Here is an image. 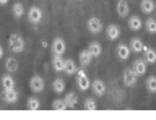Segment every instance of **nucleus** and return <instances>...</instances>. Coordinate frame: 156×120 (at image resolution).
<instances>
[{
  "label": "nucleus",
  "mask_w": 156,
  "mask_h": 120,
  "mask_svg": "<svg viewBox=\"0 0 156 120\" xmlns=\"http://www.w3.org/2000/svg\"><path fill=\"white\" fill-rule=\"evenodd\" d=\"M8 47L15 54H20L24 50V39L20 34H12L8 37Z\"/></svg>",
  "instance_id": "f257e3e1"
},
{
  "label": "nucleus",
  "mask_w": 156,
  "mask_h": 120,
  "mask_svg": "<svg viewBox=\"0 0 156 120\" xmlns=\"http://www.w3.org/2000/svg\"><path fill=\"white\" fill-rule=\"evenodd\" d=\"M136 80H138V75L133 71V68H125L124 73H122V81L127 88H133L136 84Z\"/></svg>",
  "instance_id": "f03ea898"
},
{
  "label": "nucleus",
  "mask_w": 156,
  "mask_h": 120,
  "mask_svg": "<svg viewBox=\"0 0 156 120\" xmlns=\"http://www.w3.org/2000/svg\"><path fill=\"white\" fill-rule=\"evenodd\" d=\"M76 73H78V76H76L78 89H80V91H88V89H90V86H91V81H90V78H88L86 71L85 70H78Z\"/></svg>",
  "instance_id": "7ed1b4c3"
},
{
  "label": "nucleus",
  "mask_w": 156,
  "mask_h": 120,
  "mask_svg": "<svg viewBox=\"0 0 156 120\" xmlns=\"http://www.w3.org/2000/svg\"><path fill=\"white\" fill-rule=\"evenodd\" d=\"M86 25H88V31H90L91 34H99L102 31V21L96 16H91L90 20L86 21Z\"/></svg>",
  "instance_id": "20e7f679"
},
{
  "label": "nucleus",
  "mask_w": 156,
  "mask_h": 120,
  "mask_svg": "<svg viewBox=\"0 0 156 120\" xmlns=\"http://www.w3.org/2000/svg\"><path fill=\"white\" fill-rule=\"evenodd\" d=\"M28 20H29V23H33V25L41 23V20H42V10L39 7H31L28 10Z\"/></svg>",
  "instance_id": "39448f33"
},
{
  "label": "nucleus",
  "mask_w": 156,
  "mask_h": 120,
  "mask_svg": "<svg viewBox=\"0 0 156 120\" xmlns=\"http://www.w3.org/2000/svg\"><path fill=\"white\" fill-rule=\"evenodd\" d=\"M44 86H46V83H44V78L39 75H34L31 81H29V88H31L33 93H41V91L44 89Z\"/></svg>",
  "instance_id": "423d86ee"
},
{
  "label": "nucleus",
  "mask_w": 156,
  "mask_h": 120,
  "mask_svg": "<svg viewBox=\"0 0 156 120\" xmlns=\"http://www.w3.org/2000/svg\"><path fill=\"white\" fill-rule=\"evenodd\" d=\"M65 49H67V44L62 37H55L52 41V52L54 55H63L65 54Z\"/></svg>",
  "instance_id": "0eeeda50"
},
{
  "label": "nucleus",
  "mask_w": 156,
  "mask_h": 120,
  "mask_svg": "<svg viewBox=\"0 0 156 120\" xmlns=\"http://www.w3.org/2000/svg\"><path fill=\"white\" fill-rule=\"evenodd\" d=\"M2 99L8 104H15L18 101V93L15 91V88L13 89H3L2 91Z\"/></svg>",
  "instance_id": "6e6552de"
},
{
  "label": "nucleus",
  "mask_w": 156,
  "mask_h": 120,
  "mask_svg": "<svg viewBox=\"0 0 156 120\" xmlns=\"http://www.w3.org/2000/svg\"><path fill=\"white\" fill-rule=\"evenodd\" d=\"M146 65H148V63H146L145 59H143V60H141V59H136V60L133 62V65H132V68H133V71H135L138 76H141V75L146 73V68H148Z\"/></svg>",
  "instance_id": "1a4fd4ad"
},
{
  "label": "nucleus",
  "mask_w": 156,
  "mask_h": 120,
  "mask_svg": "<svg viewBox=\"0 0 156 120\" xmlns=\"http://www.w3.org/2000/svg\"><path fill=\"white\" fill-rule=\"evenodd\" d=\"M115 12L120 18H125L127 15H129V3H127V0H117Z\"/></svg>",
  "instance_id": "9d476101"
},
{
  "label": "nucleus",
  "mask_w": 156,
  "mask_h": 120,
  "mask_svg": "<svg viewBox=\"0 0 156 120\" xmlns=\"http://www.w3.org/2000/svg\"><path fill=\"white\" fill-rule=\"evenodd\" d=\"M115 55H117V59H120V60H127L130 57V47L127 44H119L115 49Z\"/></svg>",
  "instance_id": "9b49d317"
},
{
  "label": "nucleus",
  "mask_w": 156,
  "mask_h": 120,
  "mask_svg": "<svg viewBox=\"0 0 156 120\" xmlns=\"http://www.w3.org/2000/svg\"><path fill=\"white\" fill-rule=\"evenodd\" d=\"M91 89H93V93H94L96 96H104V93H106L104 81H102V80H94L91 83Z\"/></svg>",
  "instance_id": "f8f14e48"
},
{
  "label": "nucleus",
  "mask_w": 156,
  "mask_h": 120,
  "mask_svg": "<svg viewBox=\"0 0 156 120\" xmlns=\"http://www.w3.org/2000/svg\"><path fill=\"white\" fill-rule=\"evenodd\" d=\"M106 36H107L109 41H115L117 37L120 36V28L117 25H109L106 28Z\"/></svg>",
  "instance_id": "ddd939ff"
},
{
  "label": "nucleus",
  "mask_w": 156,
  "mask_h": 120,
  "mask_svg": "<svg viewBox=\"0 0 156 120\" xmlns=\"http://www.w3.org/2000/svg\"><path fill=\"white\" fill-rule=\"evenodd\" d=\"M78 60H80V63L83 67H88V65H91V60H93V55H91V52L90 50H81L80 54H78Z\"/></svg>",
  "instance_id": "4468645a"
},
{
  "label": "nucleus",
  "mask_w": 156,
  "mask_h": 120,
  "mask_svg": "<svg viewBox=\"0 0 156 120\" xmlns=\"http://www.w3.org/2000/svg\"><path fill=\"white\" fill-rule=\"evenodd\" d=\"M145 49V44H143V41L138 39V37H133V39L130 41V50L132 52H135V54H140V52H143Z\"/></svg>",
  "instance_id": "2eb2a0df"
},
{
  "label": "nucleus",
  "mask_w": 156,
  "mask_h": 120,
  "mask_svg": "<svg viewBox=\"0 0 156 120\" xmlns=\"http://www.w3.org/2000/svg\"><path fill=\"white\" fill-rule=\"evenodd\" d=\"M140 8H141V12H143L145 15H150V13H153V12H154L156 5H154L153 0H141Z\"/></svg>",
  "instance_id": "dca6fc26"
},
{
  "label": "nucleus",
  "mask_w": 156,
  "mask_h": 120,
  "mask_svg": "<svg viewBox=\"0 0 156 120\" xmlns=\"http://www.w3.org/2000/svg\"><path fill=\"white\" fill-rule=\"evenodd\" d=\"M63 67H65V60L62 59V55H54L52 59V68L57 71V73H60L63 71Z\"/></svg>",
  "instance_id": "f3484780"
},
{
  "label": "nucleus",
  "mask_w": 156,
  "mask_h": 120,
  "mask_svg": "<svg viewBox=\"0 0 156 120\" xmlns=\"http://www.w3.org/2000/svg\"><path fill=\"white\" fill-rule=\"evenodd\" d=\"M143 54H145L146 63H156V50L153 49V47H146V46H145Z\"/></svg>",
  "instance_id": "a211bd4d"
},
{
  "label": "nucleus",
  "mask_w": 156,
  "mask_h": 120,
  "mask_svg": "<svg viewBox=\"0 0 156 120\" xmlns=\"http://www.w3.org/2000/svg\"><path fill=\"white\" fill-rule=\"evenodd\" d=\"M141 26H143V23H141L140 16L133 15V16H130V18H129V28H130L132 31H140V29H141Z\"/></svg>",
  "instance_id": "6ab92c4d"
},
{
  "label": "nucleus",
  "mask_w": 156,
  "mask_h": 120,
  "mask_svg": "<svg viewBox=\"0 0 156 120\" xmlns=\"http://www.w3.org/2000/svg\"><path fill=\"white\" fill-rule=\"evenodd\" d=\"M52 89L55 94H62L63 91H65V81H63L62 78H55L52 81Z\"/></svg>",
  "instance_id": "aec40b11"
},
{
  "label": "nucleus",
  "mask_w": 156,
  "mask_h": 120,
  "mask_svg": "<svg viewBox=\"0 0 156 120\" xmlns=\"http://www.w3.org/2000/svg\"><path fill=\"white\" fill-rule=\"evenodd\" d=\"M0 84H2L3 89H13V88H15V80H13V76L3 75L2 80H0Z\"/></svg>",
  "instance_id": "412c9836"
},
{
  "label": "nucleus",
  "mask_w": 156,
  "mask_h": 120,
  "mask_svg": "<svg viewBox=\"0 0 156 120\" xmlns=\"http://www.w3.org/2000/svg\"><path fill=\"white\" fill-rule=\"evenodd\" d=\"M5 70H7L8 73H15V71L18 70V60L13 59V57L7 59V60H5Z\"/></svg>",
  "instance_id": "4be33fe9"
},
{
  "label": "nucleus",
  "mask_w": 156,
  "mask_h": 120,
  "mask_svg": "<svg viewBox=\"0 0 156 120\" xmlns=\"http://www.w3.org/2000/svg\"><path fill=\"white\" fill-rule=\"evenodd\" d=\"M88 50L91 52V55H93V57H99V55H101V52H102V47H101L99 42L93 41V42H90V44H88Z\"/></svg>",
  "instance_id": "5701e85b"
},
{
  "label": "nucleus",
  "mask_w": 156,
  "mask_h": 120,
  "mask_svg": "<svg viewBox=\"0 0 156 120\" xmlns=\"http://www.w3.org/2000/svg\"><path fill=\"white\" fill-rule=\"evenodd\" d=\"M63 71H65L67 75H75L76 73V63L73 62L72 59H68V60H65V67H63Z\"/></svg>",
  "instance_id": "b1692460"
},
{
  "label": "nucleus",
  "mask_w": 156,
  "mask_h": 120,
  "mask_svg": "<svg viewBox=\"0 0 156 120\" xmlns=\"http://www.w3.org/2000/svg\"><path fill=\"white\" fill-rule=\"evenodd\" d=\"M12 13H13V16H15V18H21V16L24 15V7H23V3H21V2L13 3Z\"/></svg>",
  "instance_id": "393cba45"
},
{
  "label": "nucleus",
  "mask_w": 156,
  "mask_h": 120,
  "mask_svg": "<svg viewBox=\"0 0 156 120\" xmlns=\"http://www.w3.org/2000/svg\"><path fill=\"white\" fill-rule=\"evenodd\" d=\"M52 109L54 110H65V109H68L67 101L65 99H55V101H52Z\"/></svg>",
  "instance_id": "a878e982"
},
{
  "label": "nucleus",
  "mask_w": 156,
  "mask_h": 120,
  "mask_svg": "<svg viewBox=\"0 0 156 120\" xmlns=\"http://www.w3.org/2000/svg\"><path fill=\"white\" fill-rule=\"evenodd\" d=\"M65 101H67L68 109H73V107L76 105V102H78L76 94H75V93H67V94H65Z\"/></svg>",
  "instance_id": "bb28decb"
},
{
  "label": "nucleus",
  "mask_w": 156,
  "mask_h": 120,
  "mask_svg": "<svg viewBox=\"0 0 156 120\" xmlns=\"http://www.w3.org/2000/svg\"><path fill=\"white\" fill-rule=\"evenodd\" d=\"M145 28H146V31H148L150 34H154L156 33V20L154 18H148V20L145 21Z\"/></svg>",
  "instance_id": "cd10ccee"
},
{
  "label": "nucleus",
  "mask_w": 156,
  "mask_h": 120,
  "mask_svg": "<svg viewBox=\"0 0 156 120\" xmlns=\"http://www.w3.org/2000/svg\"><path fill=\"white\" fill-rule=\"evenodd\" d=\"M26 105H28L29 110H39L41 109V102H39V99H36V98H29Z\"/></svg>",
  "instance_id": "c85d7f7f"
},
{
  "label": "nucleus",
  "mask_w": 156,
  "mask_h": 120,
  "mask_svg": "<svg viewBox=\"0 0 156 120\" xmlns=\"http://www.w3.org/2000/svg\"><path fill=\"white\" fill-rule=\"evenodd\" d=\"M146 89H148L150 93H156V76H150V78L146 80Z\"/></svg>",
  "instance_id": "c756f323"
},
{
  "label": "nucleus",
  "mask_w": 156,
  "mask_h": 120,
  "mask_svg": "<svg viewBox=\"0 0 156 120\" xmlns=\"http://www.w3.org/2000/svg\"><path fill=\"white\" fill-rule=\"evenodd\" d=\"M85 109H86V110H94V109H96V101L91 99V98H88V99L85 101Z\"/></svg>",
  "instance_id": "7c9ffc66"
},
{
  "label": "nucleus",
  "mask_w": 156,
  "mask_h": 120,
  "mask_svg": "<svg viewBox=\"0 0 156 120\" xmlns=\"http://www.w3.org/2000/svg\"><path fill=\"white\" fill-rule=\"evenodd\" d=\"M8 2H10V0H0V5H7Z\"/></svg>",
  "instance_id": "2f4dec72"
},
{
  "label": "nucleus",
  "mask_w": 156,
  "mask_h": 120,
  "mask_svg": "<svg viewBox=\"0 0 156 120\" xmlns=\"http://www.w3.org/2000/svg\"><path fill=\"white\" fill-rule=\"evenodd\" d=\"M2 57H3V47L0 46V59H2Z\"/></svg>",
  "instance_id": "473e14b6"
},
{
  "label": "nucleus",
  "mask_w": 156,
  "mask_h": 120,
  "mask_svg": "<svg viewBox=\"0 0 156 120\" xmlns=\"http://www.w3.org/2000/svg\"><path fill=\"white\" fill-rule=\"evenodd\" d=\"M78 2H81V0H78Z\"/></svg>",
  "instance_id": "72a5a7b5"
}]
</instances>
